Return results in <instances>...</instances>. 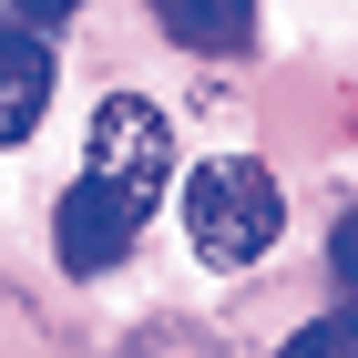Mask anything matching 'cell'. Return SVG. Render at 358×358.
Segmentation results:
<instances>
[{
  "label": "cell",
  "mask_w": 358,
  "mask_h": 358,
  "mask_svg": "<svg viewBox=\"0 0 358 358\" xmlns=\"http://www.w3.org/2000/svg\"><path fill=\"white\" fill-rule=\"evenodd\" d=\"M143 10H154V31L174 52H205V62L256 52V0H143Z\"/></svg>",
  "instance_id": "obj_5"
},
{
  "label": "cell",
  "mask_w": 358,
  "mask_h": 358,
  "mask_svg": "<svg viewBox=\"0 0 358 358\" xmlns=\"http://www.w3.org/2000/svg\"><path fill=\"white\" fill-rule=\"evenodd\" d=\"M83 10H92V0H0V21H10V31H41V41H52V31H72Z\"/></svg>",
  "instance_id": "obj_7"
},
{
  "label": "cell",
  "mask_w": 358,
  "mask_h": 358,
  "mask_svg": "<svg viewBox=\"0 0 358 358\" xmlns=\"http://www.w3.org/2000/svg\"><path fill=\"white\" fill-rule=\"evenodd\" d=\"M328 276H338V297L358 307V205H348V215L328 225Z\"/></svg>",
  "instance_id": "obj_8"
},
{
  "label": "cell",
  "mask_w": 358,
  "mask_h": 358,
  "mask_svg": "<svg viewBox=\"0 0 358 358\" xmlns=\"http://www.w3.org/2000/svg\"><path fill=\"white\" fill-rule=\"evenodd\" d=\"M52 83H62L52 41L0 21V154H21V143L41 134V113H52Z\"/></svg>",
  "instance_id": "obj_4"
},
{
  "label": "cell",
  "mask_w": 358,
  "mask_h": 358,
  "mask_svg": "<svg viewBox=\"0 0 358 358\" xmlns=\"http://www.w3.org/2000/svg\"><path fill=\"white\" fill-rule=\"evenodd\" d=\"M83 174L113 185L134 215H154L174 194V123H164V103L154 92H103L92 123H83Z\"/></svg>",
  "instance_id": "obj_2"
},
{
  "label": "cell",
  "mask_w": 358,
  "mask_h": 358,
  "mask_svg": "<svg viewBox=\"0 0 358 358\" xmlns=\"http://www.w3.org/2000/svg\"><path fill=\"white\" fill-rule=\"evenodd\" d=\"M143 225H154V215H134L113 185L72 174V185H62V205H52V256H62V276H113L123 256H134Z\"/></svg>",
  "instance_id": "obj_3"
},
{
  "label": "cell",
  "mask_w": 358,
  "mask_h": 358,
  "mask_svg": "<svg viewBox=\"0 0 358 358\" xmlns=\"http://www.w3.org/2000/svg\"><path fill=\"white\" fill-rule=\"evenodd\" d=\"M287 348H297V358H338V348H348V358H358V307H338V317H307Z\"/></svg>",
  "instance_id": "obj_6"
},
{
  "label": "cell",
  "mask_w": 358,
  "mask_h": 358,
  "mask_svg": "<svg viewBox=\"0 0 358 358\" xmlns=\"http://www.w3.org/2000/svg\"><path fill=\"white\" fill-rule=\"evenodd\" d=\"M174 215H185V246L215 276H246V266H266L276 236H287V185H276L256 154H205V164L185 174V194H174Z\"/></svg>",
  "instance_id": "obj_1"
}]
</instances>
